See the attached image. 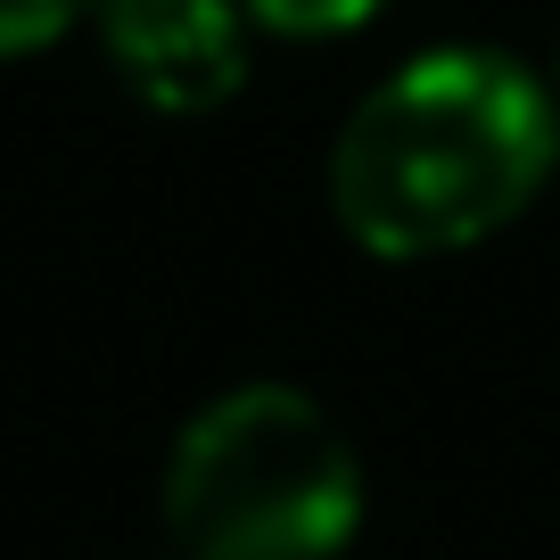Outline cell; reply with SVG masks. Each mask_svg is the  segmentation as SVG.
I'll list each match as a JSON object with an SVG mask.
<instances>
[{"label":"cell","mask_w":560,"mask_h":560,"mask_svg":"<svg viewBox=\"0 0 560 560\" xmlns=\"http://www.w3.org/2000/svg\"><path fill=\"white\" fill-rule=\"evenodd\" d=\"M91 18V0H0V58H34Z\"/></svg>","instance_id":"obj_5"},{"label":"cell","mask_w":560,"mask_h":560,"mask_svg":"<svg viewBox=\"0 0 560 560\" xmlns=\"http://www.w3.org/2000/svg\"><path fill=\"white\" fill-rule=\"evenodd\" d=\"M116 83L158 116H207L247 83V9L240 0H91Z\"/></svg>","instance_id":"obj_3"},{"label":"cell","mask_w":560,"mask_h":560,"mask_svg":"<svg viewBox=\"0 0 560 560\" xmlns=\"http://www.w3.org/2000/svg\"><path fill=\"white\" fill-rule=\"evenodd\" d=\"M165 527L182 560H338L363 527L354 438L305 387H231L165 454Z\"/></svg>","instance_id":"obj_2"},{"label":"cell","mask_w":560,"mask_h":560,"mask_svg":"<svg viewBox=\"0 0 560 560\" xmlns=\"http://www.w3.org/2000/svg\"><path fill=\"white\" fill-rule=\"evenodd\" d=\"M560 165L552 91L511 50H420L354 100L330 149V207L387 264L462 256L536 207Z\"/></svg>","instance_id":"obj_1"},{"label":"cell","mask_w":560,"mask_h":560,"mask_svg":"<svg viewBox=\"0 0 560 560\" xmlns=\"http://www.w3.org/2000/svg\"><path fill=\"white\" fill-rule=\"evenodd\" d=\"M256 34H289V42H330L380 18V0H240Z\"/></svg>","instance_id":"obj_4"}]
</instances>
